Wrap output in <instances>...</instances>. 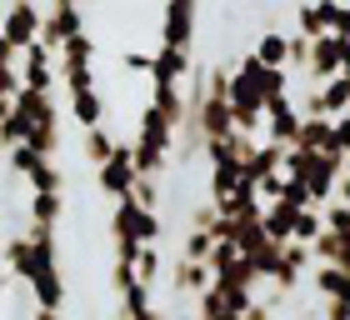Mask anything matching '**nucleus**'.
<instances>
[{"label":"nucleus","instance_id":"f257e3e1","mask_svg":"<svg viewBox=\"0 0 350 320\" xmlns=\"http://www.w3.org/2000/svg\"><path fill=\"white\" fill-rule=\"evenodd\" d=\"M40 21H45V5L40 0H5V15H0V36H5L15 51L40 40Z\"/></svg>","mask_w":350,"mask_h":320},{"label":"nucleus","instance_id":"f03ea898","mask_svg":"<svg viewBox=\"0 0 350 320\" xmlns=\"http://www.w3.org/2000/svg\"><path fill=\"white\" fill-rule=\"evenodd\" d=\"M131 185H135V160H131V146L116 140V150L95 165V190L110 196V200H120V196H131Z\"/></svg>","mask_w":350,"mask_h":320},{"label":"nucleus","instance_id":"7ed1b4c3","mask_svg":"<svg viewBox=\"0 0 350 320\" xmlns=\"http://www.w3.org/2000/svg\"><path fill=\"white\" fill-rule=\"evenodd\" d=\"M190 40H196V0H165L161 45H180V51H190Z\"/></svg>","mask_w":350,"mask_h":320},{"label":"nucleus","instance_id":"20e7f679","mask_svg":"<svg viewBox=\"0 0 350 320\" xmlns=\"http://www.w3.org/2000/svg\"><path fill=\"white\" fill-rule=\"evenodd\" d=\"M70 120L81 125V131H90V125H105V101H100V90H75L70 95Z\"/></svg>","mask_w":350,"mask_h":320},{"label":"nucleus","instance_id":"39448f33","mask_svg":"<svg viewBox=\"0 0 350 320\" xmlns=\"http://www.w3.org/2000/svg\"><path fill=\"white\" fill-rule=\"evenodd\" d=\"M256 60H260V66L285 70V66H291V36H280V30H265V36L256 40Z\"/></svg>","mask_w":350,"mask_h":320},{"label":"nucleus","instance_id":"423d86ee","mask_svg":"<svg viewBox=\"0 0 350 320\" xmlns=\"http://www.w3.org/2000/svg\"><path fill=\"white\" fill-rule=\"evenodd\" d=\"M110 150H116V140L105 135V125H90V131H85V160H90V165H100Z\"/></svg>","mask_w":350,"mask_h":320},{"label":"nucleus","instance_id":"0eeeda50","mask_svg":"<svg viewBox=\"0 0 350 320\" xmlns=\"http://www.w3.org/2000/svg\"><path fill=\"white\" fill-rule=\"evenodd\" d=\"M5 66H21V51H15V45L0 36V70H5Z\"/></svg>","mask_w":350,"mask_h":320},{"label":"nucleus","instance_id":"6e6552de","mask_svg":"<svg viewBox=\"0 0 350 320\" xmlns=\"http://www.w3.org/2000/svg\"><path fill=\"white\" fill-rule=\"evenodd\" d=\"M25 320H60V310H30Z\"/></svg>","mask_w":350,"mask_h":320},{"label":"nucleus","instance_id":"1a4fd4ad","mask_svg":"<svg viewBox=\"0 0 350 320\" xmlns=\"http://www.w3.org/2000/svg\"><path fill=\"white\" fill-rule=\"evenodd\" d=\"M70 5H85V0H70Z\"/></svg>","mask_w":350,"mask_h":320},{"label":"nucleus","instance_id":"9d476101","mask_svg":"<svg viewBox=\"0 0 350 320\" xmlns=\"http://www.w3.org/2000/svg\"><path fill=\"white\" fill-rule=\"evenodd\" d=\"M40 5H45V0H40Z\"/></svg>","mask_w":350,"mask_h":320}]
</instances>
